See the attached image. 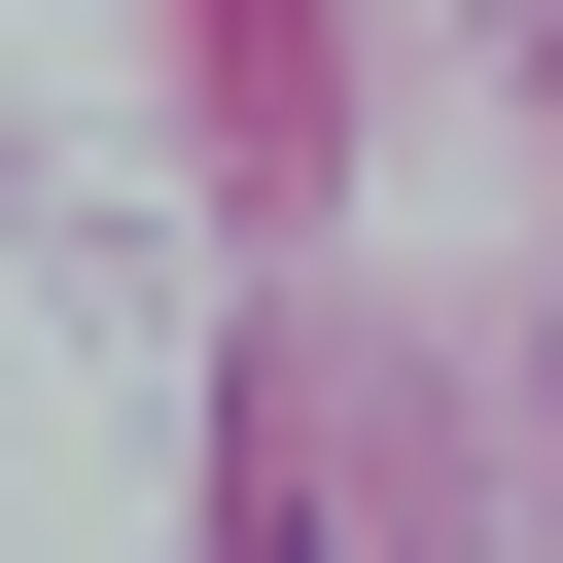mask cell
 <instances>
[{
    "label": "cell",
    "instance_id": "1",
    "mask_svg": "<svg viewBox=\"0 0 563 563\" xmlns=\"http://www.w3.org/2000/svg\"><path fill=\"white\" fill-rule=\"evenodd\" d=\"M211 563H317V528H211Z\"/></svg>",
    "mask_w": 563,
    "mask_h": 563
}]
</instances>
